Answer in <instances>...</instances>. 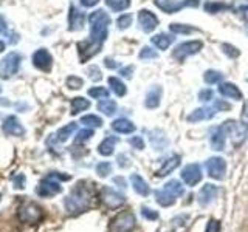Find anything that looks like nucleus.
Here are the masks:
<instances>
[{"label":"nucleus","mask_w":248,"mask_h":232,"mask_svg":"<svg viewBox=\"0 0 248 232\" xmlns=\"http://www.w3.org/2000/svg\"><path fill=\"white\" fill-rule=\"evenodd\" d=\"M0 198H2V195H0Z\"/></svg>","instance_id":"nucleus-64"},{"label":"nucleus","mask_w":248,"mask_h":232,"mask_svg":"<svg viewBox=\"0 0 248 232\" xmlns=\"http://www.w3.org/2000/svg\"><path fill=\"white\" fill-rule=\"evenodd\" d=\"M138 27L144 33H152L158 27V17L147 10H141L138 13Z\"/></svg>","instance_id":"nucleus-11"},{"label":"nucleus","mask_w":248,"mask_h":232,"mask_svg":"<svg viewBox=\"0 0 248 232\" xmlns=\"http://www.w3.org/2000/svg\"><path fill=\"white\" fill-rule=\"evenodd\" d=\"M116 102L115 101H112V99H103V101H99L98 102V110L99 112H103L106 116H112V115H115L116 113Z\"/></svg>","instance_id":"nucleus-31"},{"label":"nucleus","mask_w":248,"mask_h":232,"mask_svg":"<svg viewBox=\"0 0 248 232\" xmlns=\"http://www.w3.org/2000/svg\"><path fill=\"white\" fill-rule=\"evenodd\" d=\"M151 39H152V44L157 46L158 50H168L170 44L174 42V37L166 33H158V34L152 36Z\"/></svg>","instance_id":"nucleus-28"},{"label":"nucleus","mask_w":248,"mask_h":232,"mask_svg":"<svg viewBox=\"0 0 248 232\" xmlns=\"http://www.w3.org/2000/svg\"><path fill=\"white\" fill-rule=\"evenodd\" d=\"M222 48H223V53L227 54L228 58H231V59H236V58L240 56V51L236 48L234 45H231V44H223Z\"/></svg>","instance_id":"nucleus-45"},{"label":"nucleus","mask_w":248,"mask_h":232,"mask_svg":"<svg viewBox=\"0 0 248 232\" xmlns=\"http://www.w3.org/2000/svg\"><path fill=\"white\" fill-rule=\"evenodd\" d=\"M132 23V15L130 14H123L118 17V20H116V25H118L120 29H126L130 27Z\"/></svg>","instance_id":"nucleus-47"},{"label":"nucleus","mask_w":248,"mask_h":232,"mask_svg":"<svg viewBox=\"0 0 248 232\" xmlns=\"http://www.w3.org/2000/svg\"><path fill=\"white\" fill-rule=\"evenodd\" d=\"M99 50H101V45L93 41H84V42L78 44V51H79V56H81L82 62L93 58Z\"/></svg>","instance_id":"nucleus-15"},{"label":"nucleus","mask_w":248,"mask_h":232,"mask_svg":"<svg viewBox=\"0 0 248 232\" xmlns=\"http://www.w3.org/2000/svg\"><path fill=\"white\" fill-rule=\"evenodd\" d=\"M161 95H163V88L160 87V85H154L146 95V101H144L146 107L147 108H157L160 105Z\"/></svg>","instance_id":"nucleus-21"},{"label":"nucleus","mask_w":248,"mask_h":232,"mask_svg":"<svg viewBox=\"0 0 248 232\" xmlns=\"http://www.w3.org/2000/svg\"><path fill=\"white\" fill-rule=\"evenodd\" d=\"M165 190H168L170 195H174L175 198L178 197H182L183 193H185V188H183V184L178 181V180H170L165 184V188H163Z\"/></svg>","instance_id":"nucleus-30"},{"label":"nucleus","mask_w":248,"mask_h":232,"mask_svg":"<svg viewBox=\"0 0 248 232\" xmlns=\"http://www.w3.org/2000/svg\"><path fill=\"white\" fill-rule=\"evenodd\" d=\"M137 228V218L132 212H120L110 221V232H132Z\"/></svg>","instance_id":"nucleus-5"},{"label":"nucleus","mask_w":248,"mask_h":232,"mask_svg":"<svg viewBox=\"0 0 248 232\" xmlns=\"http://www.w3.org/2000/svg\"><path fill=\"white\" fill-rule=\"evenodd\" d=\"M223 79V74L220 72H217V70H208L203 74V81L208 84V85H214V84H219L222 82Z\"/></svg>","instance_id":"nucleus-38"},{"label":"nucleus","mask_w":248,"mask_h":232,"mask_svg":"<svg viewBox=\"0 0 248 232\" xmlns=\"http://www.w3.org/2000/svg\"><path fill=\"white\" fill-rule=\"evenodd\" d=\"M84 22H85V14L78 10L75 5L70 6V14H68V25L72 31H79L84 28Z\"/></svg>","instance_id":"nucleus-16"},{"label":"nucleus","mask_w":248,"mask_h":232,"mask_svg":"<svg viewBox=\"0 0 248 232\" xmlns=\"http://www.w3.org/2000/svg\"><path fill=\"white\" fill-rule=\"evenodd\" d=\"M99 198H101V203H103L106 207L108 209H116L123 206L126 203V198H124L120 192H116L110 188H103L99 193Z\"/></svg>","instance_id":"nucleus-9"},{"label":"nucleus","mask_w":248,"mask_h":232,"mask_svg":"<svg viewBox=\"0 0 248 232\" xmlns=\"http://www.w3.org/2000/svg\"><path fill=\"white\" fill-rule=\"evenodd\" d=\"M214 108H216L217 112H220V110L227 112V110H230V108H231V105L227 104V102H225V101H222V99H216V101H214Z\"/></svg>","instance_id":"nucleus-52"},{"label":"nucleus","mask_w":248,"mask_h":232,"mask_svg":"<svg viewBox=\"0 0 248 232\" xmlns=\"http://www.w3.org/2000/svg\"><path fill=\"white\" fill-rule=\"evenodd\" d=\"M217 193H219V189L214 184H205L203 188L199 192V201L200 204H209L211 201H214L217 198Z\"/></svg>","instance_id":"nucleus-20"},{"label":"nucleus","mask_w":248,"mask_h":232,"mask_svg":"<svg viewBox=\"0 0 248 232\" xmlns=\"http://www.w3.org/2000/svg\"><path fill=\"white\" fill-rule=\"evenodd\" d=\"M219 93L227 99H232V101H242L244 95L242 91L239 90V87L232 82H222L219 87Z\"/></svg>","instance_id":"nucleus-17"},{"label":"nucleus","mask_w":248,"mask_h":232,"mask_svg":"<svg viewBox=\"0 0 248 232\" xmlns=\"http://www.w3.org/2000/svg\"><path fill=\"white\" fill-rule=\"evenodd\" d=\"M180 161L182 158L178 157V155H172L169 160L165 161V164L161 166V169H158V172H157V176H166L169 174H172L174 170L180 166Z\"/></svg>","instance_id":"nucleus-24"},{"label":"nucleus","mask_w":248,"mask_h":232,"mask_svg":"<svg viewBox=\"0 0 248 232\" xmlns=\"http://www.w3.org/2000/svg\"><path fill=\"white\" fill-rule=\"evenodd\" d=\"M116 144H118V138H116V136H107L106 139H103V143L98 145V153L103 155V157H108V155L113 153Z\"/></svg>","instance_id":"nucleus-26"},{"label":"nucleus","mask_w":248,"mask_h":232,"mask_svg":"<svg viewBox=\"0 0 248 232\" xmlns=\"http://www.w3.org/2000/svg\"><path fill=\"white\" fill-rule=\"evenodd\" d=\"M104 62H106V67L107 68H116V67H118V64H116V62L113 59H110V58H107Z\"/></svg>","instance_id":"nucleus-59"},{"label":"nucleus","mask_w":248,"mask_h":232,"mask_svg":"<svg viewBox=\"0 0 248 232\" xmlns=\"http://www.w3.org/2000/svg\"><path fill=\"white\" fill-rule=\"evenodd\" d=\"M82 85H84V81L78 76H70L67 79V87L72 90H79Z\"/></svg>","instance_id":"nucleus-46"},{"label":"nucleus","mask_w":248,"mask_h":232,"mask_svg":"<svg viewBox=\"0 0 248 232\" xmlns=\"http://www.w3.org/2000/svg\"><path fill=\"white\" fill-rule=\"evenodd\" d=\"M132 73H134V65H129L126 68L120 70V74L124 76V77H127V79H130V77H132Z\"/></svg>","instance_id":"nucleus-55"},{"label":"nucleus","mask_w":248,"mask_h":232,"mask_svg":"<svg viewBox=\"0 0 248 232\" xmlns=\"http://www.w3.org/2000/svg\"><path fill=\"white\" fill-rule=\"evenodd\" d=\"M87 73H89V77H90L92 81H99L101 77H103V74H101L99 68H98L96 65H92V67L87 70Z\"/></svg>","instance_id":"nucleus-48"},{"label":"nucleus","mask_w":248,"mask_h":232,"mask_svg":"<svg viewBox=\"0 0 248 232\" xmlns=\"http://www.w3.org/2000/svg\"><path fill=\"white\" fill-rule=\"evenodd\" d=\"M3 131L6 135L10 136H23L25 135V129L19 122V119L16 116H8V118L3 121V126H2Z\"/></svg>","instance_id":"nucleus-14"},{"label":"nucleus","mask_w":248,"mask_h":232,"mask_svg":"<svg viewBox=\"0 0 248 232\" xmlns=\"http://www.w3.org/2000/svg\"><path fill=\"white\" fill-rule=\"evenodd\" d=\"M149 139L155 150H163L168 145V138L165 135V131H161V130H152Z\"/></svg>","instance_id":"nucleus-27"},{"label":"nucleus","mask_w":248,"mask_h":232,"mask_svg":"<svg viewBox=\"0 0 248 232\" xmlns=\"http://www.w3.org/2000/svg\"><path fill=\"white\" fill-rule=\"evenodd\" d=\"M96 174L99 176H108V174H112V164L110 162H107V161H103V162H99V164L96 166Z\"/></svg>","instance_id":"nucleus-43"},{"label":"nucleus","mask_w":248,"mask_h":232,"mask_svg":"<svg viewBox=\"0 0 248 232\" xmlns=\"http://www.w3.org/2000/svg\"><path fill=\"white\" fill-rule=\"evenodd\" d=\"M213 96H214V93H213V90H209V88H205V90H200L199 91V99L203 101V102H208V101H211Z\"/></svg>","instance_id":"nucleus-49"},{"label":"nucleus","mask_w":248,"mask_h":232,"mask_svg":"<svg viewBox=\"0 0 248 232\" xmlns=\"http://www.w3.org/2000/svg\"><path fill=\"white\" fill-rule=\"evenodd\" d=\"M141 214H143L144 218H147V220H157L158 218V212L152 211V209H149V207H143Z\"/></svg>","instance_id":"nucleus-51"},{"label":"nucleus","mask_w":248,"mask_h":232,"mask_svg":"<svg viewBox=\"0 0 248 232\" xmlns=\"http://www.w3.org/2000/svg\"><path fill=\"white\" fill-rule=\"evenodd\" d=\"M106 5L110 8L112 11L120 13V11L127 10L130 6V0H106Z\"/></svg>","instance_id":"nucleus-37"},{"label":"nucleus","mask_w":248,"mask_h":232,"mask_svg":"<svg viewBox=\"0 0 248 232\" xmlns=\"http://www.w3.org/2000/svg\"><path fill=\"white\" fill-rule=\"evenodd\" d=\"M205 232H220V223L217 220H209Z\"/></svg>","instance_id":"nucleus-54"},{"label":"nucleus","mask_w":248,"mask_h":232,"mask_svg":"<svg viewBox=\"0 0 248 232\" xmlns=\"http://www.w3.org/2000/svg\"><path fill=\"white\" fill-rule=\"evenodd\" d=\"M33 64L36 68L42 70V72H50L53 65V58L45 48H41L33 54Z\"/></svg>","instance_id":"nucleus-13"},{"label":"nucleus","mask_w":248,"mask_h":232,"mask_svg":"<svg viewBox=\"0 0 248 232\" xmlns=\"http://www.w3.org/2000/svg\"><path fill=\"white\" fill-rule=\"evenodd\" d=\"M183 3H185V6H192V8H196V6H199L200 0H183Z\"/></svg>","instance_id":"nucleus-58"},{"label":"nucleus","mask_w":248,"mask_h":232,"mask_svg":"<svg viewBox=\"0 0 248 232\" xmlns=\"http://www.w3.org/2000/svg\"><path fill=\"white\" fill-rule=\"evenodd\" d=\"M93 136V130L92 129H84V130H79L78 131V135L75 138V143L79 144V143H85L89 141V139Z\"/></svg>","instance_id":"nucleus-44"},{"label":"nucleus","mask_w":248,"mask_h":232,"mask_svg":"<svg viewBox=\"0 0 248 232\" xmlns=\"http://www.w3.org/2000/svg\"><path fill=\"white\" fill-rule=\"evenodd\" d=\"M20 67V56L17 53H10L0 62V77L2 79H10L19 72Z\"/></svg>","instance_id":"nucleus-7"},{"label":"nucleus","mask_w":248,"mask_h":232,"mask_svg":"<svg viewBox=\"0 0 248 232\" xmlns=\"http://www.w3.org/2000/svg\"><path fill=\"white\" fill-rule=\"evenodd\" d=\"M5 50V42H2V41H0V53H2Z\"/></svg>","instance_id":"nucleus-63"},{"label":"nucleus","mask_w":248,"mask_h":232,"mask_svg":"<svg viewBox=\"0 0 248 232\" xmlns=\"http://www.w3.org/2000/svg\"><path fill=\"white\" fill-rule=\"evenodd\" d=\"M202 48H203V42H202V41H188V42H183V44L175 46V50L172 53V58L177 59L178 62H183L186 58L197 54Z\"/></svg>","instance_id":"nucleus-6"},{"label":"nucleus","mask_w":248,"mask_h":232,"mask_svg":"<svg viewBox=\"0 0 248 232\" xmlns=\"http://www.w3.org/2000/svg\"><path fill=\"white\" fill-rule=\"evenodd\" d=\"M118 164L121 166V167H126V166H129V158L126 157V155H120L118 157Z\"/></svg>","instance_id":"nucleus-57"},{"label":"nucleus","mask_w":248,"mask_h":232,"mask_svg":"<svg viewBox=\"0 0 248 232\" xmlns=\"http://www.w3.org/2000/svg\"><path fill=\"white\" fill-rule=\"evenodd\" d=\"M89 96L93 99H106L108 96V90L104 87H92L89 90Z\"/></svg>","instance_id":"nucleus-40"},{"label":"nucleus","mask_w":248,"mask_h":232,"mask_svg":"<svg viewBox=\"0 0 248 232\" xmlns=\"http://www.w3.org/2000/svg\"><path fill=\"white\" fill-rule=\"evenodd\" d=\"M129 143H130V145H134L135 149H138V150H143L144 149V141H143L141 136H132Z\"/></svg>","instance_id":"nucleus-50"},{"label":"nucleus","mask_w":248,"mask_h":232,"mask_svg":"<svg viewBox=\"0 0 248 232\" xmlns=\"http://www.w3.org/2000/svg\"><path fill=\"white\" fill-rule=\"evenodd\" d=\"M242 116L245 119H248V101H247V104H245V107H244V113H242Z\"/></svg>","instance_id":"nucleus-62"},{"label":"nucleus","mask_w":248,"mask_h":232,"mask_svg":"<svg viewBox=\"0 0 248 232\" xmlns=\"http://www.w3.org/2000/svg\"><path fill=\"white\" fill-rule=\"evenodd\" d=\"M87 108H90V101H87L85 98L79 96L72 101V115H78L84 110H87Z\"/></svg>","instance_id":"nucleus-34"},{"label":"nucleus","mask_w":248,"mask_h":232,"mask_svg":"<svg viewBox=\"0 0 248 232\" xmlns=\"http://www.w3.org/2000/svg\"><path fill=\"white\" fill-rule=\"evenodd\" d=\"M206 170H208L209 176L214 178V180H222L225 172H227V162H225V160L220 157L209 158L206 161Z\"/></svg>","instance_id":"nucleus-10"},{"label":"nucleus","mask_w":248,"mask_h":232,"mask_svg":"<svg viewBox=\"0 0 248 232\" xmlns=\"http://www.w3.org/2000/svg\"><path fill=\"white\" fill-rule=\"evenodd\" d=\"M108 85H110L112 91L115 93L116 96H124L127 93V87L124 85V82L121 79H118V77H108Z\"/></svg>","instance_id":"nucleus-32"},{"label":"nucleus","mask_w":248,"mask_h":232,"mask_svg":"<svg viewBox=\"0 0 248 232\" xmlns=\"http://www.w3.org/2000/svg\"><path fill=\"white\" fill-rule=\"evenodd\" d=\"M112 129L115 131H118V133L127 135V133H132V131H135V124L126 118H120L112 122Z\"/></svg>","instance_id":"nucleus-25"},{"label":"nucleus","mask_w":248,"mask_h":232,"mask_svg":"<svg viewBox=\"0 0 248 232\" xmlns=\"http://www.w3.org/2000/svg\"><path fill=\"white\" fill-rule=\"evenodd\" d=\"M130 183H132V188H134V190L138 193V195L147 197L151 193V188L147 186V183L140 175H137V174L132 175L130 176Z\"/></svg>","instance_id":"nucleus-23"},{"label":"nucleus","mask_w":248,"mask_h":232,"mask_svg":"<svg viewBox=\"0 0 248 232\" xmlns=\"http://www.w3.org/2000/svg\"><path fill=\"white\" fill-rule=\"evenodd\" d=\"M138 58L143 59V60H146V59H157L158 53L155 51V50H152L151 46H143L141 51H140V54H138Z\"/></svg>","instance_id":"nucleus-42"},{"label":"nucleus","mask_w":248,"mask_h":232,"mask_svg":"<svg viewBox=\"0 0 248 232\" xmlns=\"http://www.w3.org/2000/svg\"><path fill=\"white\" fill-rule=\"evenodd\" d=\"M56 180H58V178L54 176L53 174L48 175L46 178H44V180L39 183V186L36 188V193L39 197H44V198L58 195V193L62 190V188H61V184Z\"/></svg>","instance_id":"nucleus-8"},{"label":"nucleus","mask_w":248,"mask_h":232,"mask_svg":"<svg viewBox=\"0 0 248 232\" xmlns=\"http://www.w3.org/2000/svg\"><path fill=\"white\" fill-rule=\"evenodd\" d=\"M225 141H227V130H225L223 124L217 127L211 135V145L214 150H223Z\"/></svg>","instance_id":"nucleus-22"},{"label":"nucleus","mask_w":248,"mask_h":232,"mask_svg":"<svg viewBox=\"0 0 248 232\" xmlns=\"http://www.w3.org/2000/svg\"><path fill=\"white\" fill-rule=\"evenodd\" d=\"M76 127H78V124L76 122H70V124H67L65 127H62V129H59V131L56 133V138H58V141H61V143H64V141H67V139L72 136V133L76 130Z\"/></svg>","instance_id":"nucleus-36"},{"label":"nucleus","mask_w":248,"mask_h":232,"mask_svg":"<svg viewBox=\"0 0 248 232\" xmlns=\"http://www.w3.org/2000/svg\"><path fill=\"white\" fill-rule=\"evenodd\" d=\"M5 33H6V22L2 15H0V34H5Z\"/></svg>","instance_id":"nucleus-60"},{"label":"nucleus","mask_w":248,"mask_h":232,"mask_svg":"<svg viewBox=\"0 0 248 232\" xmlns=\"http://www.w3.org/2000/svg\"><path fill=\"white\" fill-rule=\"evenodd\" d=\"M203 10L209 14H217L225 10H230V5L223 3V2H213V0H208V2H205V5H203Z\"/></svg>","instance_id":"nucleus-33"},{"label":"nucleus","mask_w":248,"mask_h":232,"mask_svg":"<svg viewBox=\"0 0 248 232\" xmlns=\"http://www.w3.org/2000/svg\"><path fill=\"white\" fill-rule=\"evenodd\" d=\"M99 3V0H81V5L85 6V8H92Z\"/></svg>","instance_id":"nucleus-56"},{"label":"nucleus","mask_w":248,"mask_h":232,"mask_svg":"<svg viewBox=\"0 0 248 232\" xmlns=\"http://www.w3.org/2000/svg\"><path fill=\"white\" fill-rule=\"evenodd\" d=\"M216 108L214 107H202V108H196L194 112H191L188 115V122H199V121H206L214 118L216 115Z\"/></svg>","instance_id":"nucleus-18"},{"label":"nucleus","mask_w":248,"mask_h":232,"mask_svg":"<svg viewBox=\"0 0 248 232\" xmlns=\"http://www.w3.org/2000/svg\"><path fill=\"white\" fill-rule=\"evenodd\" d=\"M155 200H157V203L160 206H172L175 203V197L174 195H170V193L165 189H160V190H155Z\"/></svg>","instance_id":"nucleus-29"},{"label":"nucleus","mask_w":248,"mask_h":232,"mask_svg":"<svg viewBox=\"0 0 248 232\" xmlns=\"http://www.w3.org/2000/svg\"><path fill=\"white\" fill-rule=\"evenodd\" d=\"M90 41L103 45L107 39V28L110 25V17L104 10H96L89 15Z\"/></svg>","instance_id":"nucleus-2"},{"label":"nucleus","mask_w":248,"mask_h":232,"mask_svg":"<svg viewBox=\"0 0 248 232\" xmlns=\"http://www.w3.org/2000/svg\"><path fill=\"white\" fill-rule=\"evenodd\" d=\"M154 3L166 14H175L185 6L183 0H154Z\"/></svg>","instance_id":"nucleus-19"},{"label":"nucleus","mask_w":248,"mask_h":232,"mask_svg":"<svg viewBox=\"0 0 248 232\" xmlns=\"http://www.w3.org/2000/svg\"><path fill=\"white\" fill-rule=\"evenodd\" d=\"M113 183H118V184H121V188H126V181H124L123 178H115Z\"/></svg>","instance_id":"nucleus-61"},{"label":"nucleus","mask_w":248,"mask_h":232,"mask_svg":"<svg viewBox=\"0 0 248 232\" xmlns=\"http://www.w3.org/2000/svg\"><path fill=\"white\" fill-rule=\"evenodd\" d=\"M182 178L188 186H196L202 181V169L199 164H188L182 170Z\"/></svg>","instance_id":"nucleus-12"},{"label":"nucleus","mask_w":248,"mask_h":232,"mask_svg":"<svg viewBox=\"0 0 248 232\" xmlns=\"http://www.w3.org/2000/svg\"><path fill=\"white\" fill-rule=\"evenodd\" d=\"M230 10L234 13H245L248 11V0H232Z\"/></svg>","instance_id":"nucleus-41"},{"label":"nucleus","mask_w":248,"mask_h":232,"mask_svg":"<svg viewBox=\"0 0 248 232\" xmlns=\"http://www.w3.org/2000/svg\"><path fill=\"white\" fill-rule=\"evenodd\" d=\"M13 183H14V186H16L17 189H23V188H25V176H23L22 174L16 175V176L13 178Z\"/></svg>","instance_id":"nucleus-53"},{"label":"nucleus","mask_w":248,"mask_h":232,"mask_svg":"<svg viewBox=\"0 0 248 232\" xmlns=\"http://www.w3.org/2000/svg\"><path fill=\"white\" fill-rule=\"evenodd\" d=\"M223 127L227 130V136L231 138L234 145H240L245 143L248 136V124L247 122H236V121H227L223 122Z\"/></svg>","instance_id":"nucleus-4"},{"label":"nucleus","mask_w":248,"mask_h":232,"mask_svg":"<svg viewBox=\"0 0 248 232\" xmlns=\"http://www.w3.org/2000/svg\"><path fill=\"white\" fill-rule=\"evenodd\" d=\"M169 29L175 34H189V33H197L199 28L191 27V25H185V23H170Z\"/></svg>","instance_id":"nucleus-35"},{"label":"nucleus","mask_w":248,"mask_h":232,"mask_svg":"<svg viewBox=\"0 0 248 232\" xmlns=\"http://www.w3.org/2000/svg\"><path fill=\"white\" fill-rule=\"evenodd\" d=\"M95 200V188L90 181H79L76 188L70 192L64 204L68 214H79L87 211Z\"/></svg>","instance_id":"nucleus-1"},{"label":"nucleus","mask_w":248,"mask_h":232,"mask_svg":"<svg viewBox=\"0 0 248 232\" xmlns=\"http://www.w3.org/2000/svg\"><path fill=\"white\" fill-rule=\"evenodd\" d=\"M81 124L87 127H101L103 126V119L96 115H85L81 118Z\"/></svg>","instance_id":"nucleus-39"},{"label":"nucleus","mask_w":248,"mask_h":232,"mask_svg":"<svg viewBox=\"0 0 248 232\" xmlns=\"http://www.w3.org/2000/svg\"><path fill=\"white\" fill-rule=\"evenodd\" d=\"M17 217L22 223H27V224H36L42 220L44 212L41 206H37L33 201H28V203H23L19 206L17 209Z\"/></svg>","instance_id":"nucleus-3"}]
</instances>
